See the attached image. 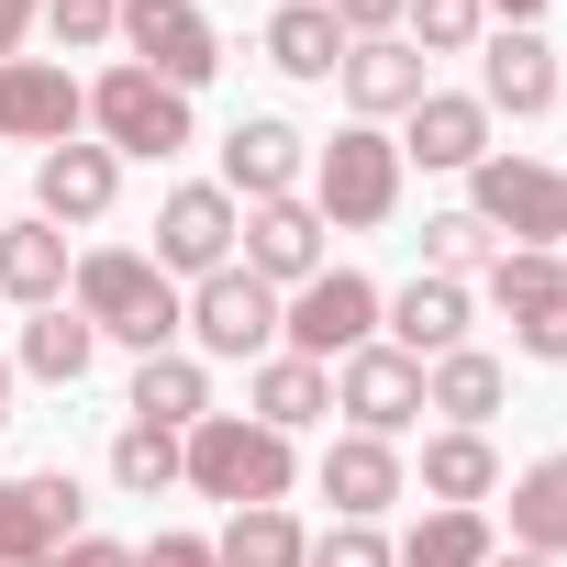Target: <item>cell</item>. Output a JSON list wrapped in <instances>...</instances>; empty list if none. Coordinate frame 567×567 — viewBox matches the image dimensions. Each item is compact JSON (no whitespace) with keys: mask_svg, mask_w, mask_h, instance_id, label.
<instances>
[{"mask_svg":"<svg viewBox=\"0 0 567 567\" xmlns=\"http://www.w3.org/2000/svg\"><path fill=\"white\" fill-rule=\"evenodd\" d=\"M68 301L101 346H134V357H167L178 346V278L145 256V245H90L79 278H68Z\"/></svg>","mask_w":567,"mask_h":567,"instance_id":"6da1fadb","label":"cell"},{"mask_svg":"<svg viewBox=\"0 0 567 567\" xmlns=\"http://www.w3.org/2000/svg\"><path fill=\"white\" fill-rule=\"evenodd\" d=\"M290 478H301L290 434H267V423H245V412H200V423L178 434V489H200V501H223V512L290 501Z\"/></svg>","mask_w":567,"mask_h":567,"instance_id":"7a4b0ae2","label":"cell"},{"mask_svg":"<svg viewBox=\"0 0 567 567\" xmlns=\"http://www.w3.org/2000/svg\"><path fill=\"white\" fill-rule=\"evenodd\" d=\"M301 200L323 212V234L390 223V212H401V145H390L379 123H346L334 145H312V189H301Z\"/></svg>","mask_w":567,"mask_h":567,"instance_id":"3957f363","label":"cell"},{"mask_svg":"<svg viewBox=\"0 0 567 567\" xmlns=\"http://www.w3.org/2000/svg\"><path fill=\"white\" fill-rule=\"evenodd\" d=\"M467 212H478L501 245H534V256H556V245H567V167L489 145V156L467 167Z\"/></svg>","mask_w":567,"mask_h":567,"instance_id":"277c9868","label":"cell"},{"mask_svg":"<svg viewBox=\"0 0 567 567\" xmlns=\"http://www.w3.org/2000/svg\"><path fill=\"white\" fill-rule=\"evenodd\" d=\"M178 334H189L200 368H212V357L256 368V357H278V290H267L256 267H212V278L178 290Z\"/></svg>","mask_w":567,"mask_h":567,"instance_id":"5b68a950","label":"cell"},{"mask_svg":"<svg viewBox=\"0 0 567 567\" xmlns=\"http://www.w3.org/2000/svg\"><path fill=\"white\" fill-rule=\"evenodd\" d=\"M379 278H357V267H323V278H301L290 301H278V357H312V368H334V357H357V346H379Z\"/></svg>","mask_w":567,"mask_h":567,"instance_id":"8992f818","label":"cell"},{"mask_svg":"<svg viewBox=\"0 0 567 567\" xmlns=\"http://www.w3.org/2000/svg\"><path fill=\"white\" fill-rule=\"evenodd\" d=\"M90 134H101L112 156H178V145H189V90H167V79H145V68L123 56V68L90 79Z\"/></svg>","mask_w":567,"mask_h":567,"instance_id":"52a82bcc","label":"cell"},{"mask_svg":"<svg viewBox=\"0 0 567 567\" xmlns=\"http://www.w3.org/2000/svg\"><path fill=\"white\" fill-rule=\"evenodd\" d=\"M489 301L512 312V346H523L534 368H567V256L501 245V256H489Z\"/></svg>","mask_w":567,"mask_h":567,"instance_id":"ba28073f","label":"cell"},{"mask_svg":"<svg viewBox=\"0 0 567 567\" xmlns=\"http://www.w3.org/2000/svg\"><path fill=\"white\" fill-rule=\"evenodd\" d=\"M334 412H346V434L401 445V434L423 423V357H401V346H357V357H334Z\"/></svg>","mask_w":567,"mask_h":567,"instance_id":"9c48e42d","label":"cell"},{"mask_svg":"<svg viewBox=\"0 0 567 567\" xmlns=\"http://www.w3.org/2000/svg\"><path fill=\"white\" fill-rule=\"evenodd\" d=\"M123 56L145 79H167V90H200L223 68V34H212L200 0H123Z\"/></svg>","mask_w":567,"mask_h":567,"instance_id":"30bf717a","label":"cell"},{"mask_svg":"<svg viewBox=\"0 0 567 567\" xmlns=\"http://www.w3.org/2000/svg\"><path fill=\"white\" fill-rule=\"evenodd\" d=\"M234 234H245V212H234L223 178H178V189L156 200V267H167V278H212V267H234Z\"/></svg>","mask_w":567,"mask_h":567,"instance_id":"8fae6325","label":"cell"},{"mask_svg":"<svg viewBox=\"0 0 567 567\" xmlns=\"http://www.w3.org/2000/svg\"><path fill=\"white\" fill-rule=\"evenodd\" d=\"M90 534V501L68 467H34V478H0V567H45L56 545Z\"/></svg>","mask_w":567,"mask_h":567,"instance_id":"7c38bea8","label":"cell"},{"mask_svg":"<svg viewBox=\"0 0 567 567\" xmlns=\"http://www.w3.org/2000/svg\"><path fill=\"white\" fill-rule=\"evenodd\" d=\"M556 90H567V68H556V45L534 34V23H489L478 34V112L501 123H534V112H556Z\"/></svg>","mask_w":567,"mask_h":567,"instance_id":"4fadbf2b","label":"cell"},{"mask_svg":"<svg viewBox=\"0 0 567 567\" xmlns=\"http://www.w3.org/2000/svg\"><path fill=\"white\" fill-rule=\"evenodd\" d=\"M90 123V90L56 68V56H12V68H0V145H68Z\"/></svg>","mask_w":567,"mask_h":567,"instance_id":"5bb4252c","label":"cell"},{"mask_svg":"<svg viewBox=\"0 0 567 567\" xmlns=\"http://www.w3.org/2000/svg\"><path fill=\"white\" fill-rule=\"evenodd\" d=\"M234 267H256L278 301L301 290V278H323V212L290 189V200H256L245 212V234H234Z\"/></svg>","mask_w":567,"mask_h":567,"instance_id":"9a60e30c","label":"cell"},{"mask_svg":"<svg viewBox=\"0 0 567 567\" xmlns=\"http://www.w3.org/2000/svg\"><path fill=\"white\" fill-rule=\"evenodd\" d=\"M301 178H312V145H301V123L245 112V123L223 134V189H234V212H256V200H290Z\"/></svg>","mask_w":567,"mask_h":567,"instance_id":"2e32d148","label":"cell"},{"mask_svg":"<svg viewBox=\"0 0 567 567\" xmlns=\"http://www.w3.org/2000/svg\"><path fill=\"white\" fill-rule=\"evenodd\" d=\"M112 200H123V156H112V145H79V134H68V145L34 156V212H45L56 234H68V223H112Z\"/></svg>","mask_w":567,"mask_h":567,"instance_id":"e0dca14e","label":"cell"},{"mask_svg":"<svg viewBox=\"0 0 567 567\" xmlns=\"http://www.w3.org/2000/svg\"><path fill=\"white\" fill-rule=\"evenodd\" d=\"M334 90H346V112H357V123H379V134H390L434 79H423V56H412L401 34H357V45H346V68H334Z\"/></svg>","mask_w":567,"mask_h":567,"instance_id":"ac0fdd59","label":"cell"},{"mask_svg":"<svg viewBox=\"0 0 567 567\" xmlns=\"http://www.w3.org/2000/svg\"><path fill=\"white\" fill-rule=\"evenodd\" d=\"M390 145H401V167H456V178H467V167L489 156V112H478V90H423Z\"/></svg>","mask_w":567,"mask_h":567,"instance_id":"d6986e66","label":"cell"},{"mask_svg":"<svg viewBox=\"0 0 567 567\" xmlns=\"http://www.w3.org/2000/svg\"><path fill=\"white\" fill-rule=\"evenodd\" d=\"M312 478H323L334 523H379L390 501H412V467H401V445H379V434H334Z\"/></svg>","mask_w":567,"mask_h":567,"instance_id":"ffe728a7","label":"cell"},{"mask_svg":"<svg viewBox=\"0 0 567 567\" xmlns=\"http://www.w3.org/2000/svg\"><path fill=\"white\" fill-rule=\"evenodd\" d=\"M379 346H401V357H423V368L456 357V346H467V278H434V267H423L412 290H390V301H379Z\"/></svg>","mask_w":567,"mask_h":567,"instance_id":"44dd1931","label":"cell"},{"mask_svg":"<svg viewBox=\"0 0 567 567\" xmlns=\"http://www.w3.org/2000/svg\"><path fill=\"white\" fill-rule=\"evenodd\" d=\"M68 278H79V256H68V234H56L45 212H23V223H0V301H23V312H45V301H68Z\"/></svg>","mask_w":567,"mask_h":567,"instance_id":"7402d4cb","label":"cell"},{"mask_svg":"<svg viewBox=\"0 0 567 567\" xmlns=\"http://www.w3.org/2000/svg\"><path fill=\"white\" fill-rule=\"evenodd\" d=\"M412 478H423L434 512H478V501H501V445L445 423V434H423V467H412Z\"/></svg>","mask_w":567,"mask_h":567,"instance_id":"603a6c76","label":"cell"},{"mask_svg":"<svg viewBox=\"0 0 567 567\" xmlns=\"http://www.w3.org/2000/svg\"><path fill=\"white\" fill-rule=\"evenodd\" d=\"M323 412H334V368H312V357H256V379H245V423L301 434V423H323Z\"/></svg>","mask_w":567,"mask_h":567,"instance_id":"cb8c5ba5","label":"cell"},{"mask_svg":"<svg viewBox=\"0 0 567 567\" xmlns=\"http://www.w3.org/2000/svg\"><path fill=\"white\" fill-rule=\"evenodd\" d=\"M134 423H156V434H189L200 412H212V368L189 357V346H167V357H134V401H123Z\"/></svg>","mask_w":567,"mask_h":567,"instance_id":"d4e9b609","label":"cell"},{"mask_svg":"<svg viewBox=\"0 0 567 567\" xmlns=\"http://www.w3.org/2000/svg\"><path fill=\"white\" fill-rule=\"evenodd\" d=\"M90 357H101V334L79 323V301H45V312L23 323V346H12V379H45V390H79V379H90Z\"/></svg>","mask_w":567,"mask_h":567,"instance_id":"484cf974","label":"cell"},{"mask_svg":"<svg viewBox=\"0 0 567 567\" xmlns=\"http://www.w3.org/2000/svg\"><path fill=\"white\" fill-rule=\"evenodd\" d=\"M501 401H512V379H501V357H478V346H456V357L423 368V412H445L456 434H489Z\"/></svg>","mask_w":567,"mask_h":567,"instance_id":"4316f807","label":"cell"},{"mask_svg":"<svg viewBox=\"0 0 567 567\" xmlns=\"http://www.w3.org/2000/svg\"><path fill=\"white\" fill-rule=\"evenodd\" d=\"M267 68L278 79H334L346 68V23L323 12V0H278L267 12Z\"/></svg>","mask_w":567,"mask_h":567,"instance_id":"83f0119b","label":"cell"},{"mask_svg":"<svg viewBox=\"0 0 567 567\" xmlns=\"http://www.w3.org/2000/svg\"><path fill=\"white\" fill-rule=\"evenodd\" d=\"M512 545L545 556V567H567V445L534 456V467L512 478Z\"/></svg>","mask_w":567,"mask_h":567,"instance_id":"f1b7e54d","label":"cell"},{"mask_svg":"<svg viewBox=\"0 0 567 567\" xmlns=\"http://www.w3.org/2000/svg\"><path fill=\"white\" fill-rule=\"evenodd\" d=\"M212 556H223V567H301V556H312V534H301V512H290V501H256V512H223Z\"/></svg>","mask_w":567,"mask_h":567,"instance_id":"f546056e","label":"cell"},{"mask_svg":"<svg viewBox=\"0 0 567 567\" xmlns=\"http://www.w3.org/2000/svg\"><path fill=\"white\" fill-rule=\"evenodd\" d=\"M489 556H501L489 512H423L412 545H401V567H489Z\"/></svg>","mask_w":567,"mask_h":567,"instance_id":"4dcf8cb0","label":"cell"},{"mask_svg":"<svg viewBox=\"0 0 567 567\" xmlns=\"http://www.w3.org/2000/svg\"><path fill=\"white\" fill-rule=\"evenodd\" d=\"M478 34H489V0H412L401 12L412 56H478Z\"/></svg>","mask_w":567,"mask_h":567,"instance_id":"1f68e13d","label":"cell"},{"mask_svg":"<svg viewBox=\"0 0 567 567\" xmlns=\"http://www.w3.org/2000/svg\"><path fill=\"white\" fill-rule=\"evenodd\" d=\"M112 489H134V501L178 489V434H156V423H123V434H112Z\"/></svg>","mask_w":567,"mask_h":567,"instance_id":"d6a6232c","label":"cell"},{"mask_svg":"<svg viewBox=\"0 0 567 567\" xmlns=\"http://www.w3.org/2000/svg\"><path fill=\"white\" fill-rule=\"evenodd\" d=\"M45 34H56V68L68 56H112L123 45V0H45Z\"/></svg>","mask_w":567,"mask_h":567,"instance_id":"836d02e7","label":"cell"},{"mask_svg":"<svg viewBox=\"0 0 567 567\" xmlns=\"http://www.w3.org/2000/svg\"><path fill=\"white\" fill-rule=\"evenodd\" d=\"M489 256H501V234H489L478 212H434V223H423V267H434V278H467V267H489Z\"/></svg>","mask_w":567,"mask_h":567,"instance_id":"e575fe53","label":"cell"},{"mask_svg":"<svg viewBox=\"0 0 567 567\" xmlns=\"http://www.w3.org/2000/svg\"><path fill=\"white\" fill-rule=\"evenodd\" d=\"M301 567H401V545H390L379 523H334V534H312Z\"/></svg>","mask_w":567,"mask_h":567,"instance_id":"d590c367","label":"cell"},{"mask_svg":"<svg viewBox=\"0 0 567 567\" xmlns=\"http://www.w3.org/2000/svg\"><path fill=\"white\" fill-rule=\"evenodd\" d=\"M323 12H334V23H346V45H357V34H401L412 0H323Z\"/></svg>","mask_w":567,"mask_h":567,"instance_id":"8d00e7d4","label":"cell"},{"mask_svg":"<svg viewBox=\"0 0 567 567\" xmlns=\"http://www.w3.org/2000/svg\"><path fill=\"white\" fill-rule=\"evenodd\" d=\"M134 567H223V556H212V534H156V545H134Z\"/></svg>","mask_w":567,"mask_h":567,"instance_id":"74e56055","label":"cell"},{"mask_svg":"<svg viewBox=\"0 0 567 567\" xmlns=\"http://www.w3.org/2000/svg\"><path fill=\"white\" fill-rule=\"evenodd\" d=\"M45 567H134V545H112V534H79V545H56Z\"/></svg>","mask_w":567,"mask_h":567,"instance_id":"f35d334b","label":"cell"},{"mask_svg":"<svg viewBox=\"0 0 567 567\" xmlns=\"http://www.w3.org/2000/svg\"><path fill=\"white\" fill-rule=\"evenodd\" d=\"M34 23H45V0H0V68L23 56V34H34Z\"/></svg>","mask_w":567,"mask_h":567,"instance_id":"ab89813d","label":"cell"},{"mask_svg":"<svg viewBox=\"0 0 567 567\" xmlns=\"http://www.w3.org/2000/svg\"><path fill=\"white\" fill-rule=\"evenodd\" d=\"M489 12H501V23H534V12H545V0H489Z\"/></svg>","mask_w":567,"mask_h":567,"instance_id":"60d3db41","label":"cell"},{"mask_svg":"<svg viewBox=\"0 0 567 567\" xmlns=\"http://www.w3.org/2000/svg\"><path fill=\"white\" fill-rule=\"evenodd\" d=\"M489 567H545V556H523V545H501V556H489Z\"/></svg>","mask_w":567,"mask_h":567,"instance_id":"b9f144b4","label":"cell"},{"mask_svg":"<svg viewBox=\"0 0 567 567\" xmlns=\"http://www.w3.org/2000/svg\"><path fill=\"white\" fill-rule=\"evenodd\" d=\"M0 423H12V357H0Z\"/></svg>","mask_w":567,"mask_h":567,"instance_id":"7bdbcfd3","label":"cell"},{"mask_svg":"<svg viewBox=\"0 0 567 567\" xmlns=\"http://www.w3.org/2000/svg\"><path fill=\"white\" fill-rule=\"evenodd\" d=\"M556 112H567V90H556Z\"/></svg>","mask_w":567,"mask_h":567,"instance_id":"ee69618b","label":"cell"},{"mask_svg":"<svg viewBox=\"0 0 567 567\" xmlns=\"http://www.w3.org/2000/svg\"><path fill=\"white\" fill-rule=\"evenodd\" d=\"M200 12H212V0H200Z\"/></svg>","mask_w":567,"mask_h":567,"instance_id":"f6af8a7d","label":"cell"},{"mask_svg":"<svg viewBox=\"0 0 567 567\" xmlns=\"http://www.w3.org/2000/svg\"><path fill=\"white\" fill-rule=\"evenodd\" d=\"M0 223H12V212H0Z\"/></svg>","mask_w":567,"mask_h":567,"instance_id":"bcb514c9","label":"cell"},{"mask_svg":"<svg viewBox=\"0 0 567 567\" xmlns=\"http://www.w3.org/2000/svg\"><path fill=\"white\" fill-rule=\"evenodd\" d=\"M556 256H567V245H556Z\"/></svg>","mask_w":567,"mask_h":567,"instance_id":"7dc6e473","label":"cell"}]
</instances>
